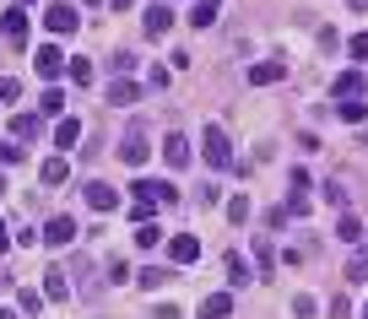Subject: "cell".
<instances>
[{
    "mask_svg": "<svg viewBox=\"0 0 368 319\" xmlns=\"http://www.w3.org/2000/svg\"><path fill=\"white\" fill-rule=\"evenodd\" d=\"M120 157L130 162V168H146V157H152V136H146V125H130V130H125Z\"/></svg>",
    "mask_w": 368,
    "mask_h": 319,
    "instance_id": "obj_1",
    "label": "cell"
},
{
    "mask_svg": "<svg viewBox=\"0 0 368 319\" xmlns=\"http://www.w3.org/2000/svg\"><path fill=\"white\" fill-rule=\"evenodd\" d=\"M201 146H206V162H211V168H227V162H233V146H227V130H222V125H206V130H201Z\"/></svg>",
    "mask_w": 368,
    "mask_h": 319,
    "instance_id": "obj_2",
    "label": "cell"
},
{
    "mask_svg": "<svg viewBox=\"0 0 368 319\" xmlns=\"http://www.w3.org/2000/svg\"><path fill=\"white\" fill-rule=\"evenodd\" d=\"M43 27H49L55 38H65V33H76V6H65V0H55V6L43 11Z\"/></svg>",
    "mask_w": 368,
    "mask_h": 319,
    "instance_id": "obj_3",
    "label": "cell"
},
{
    "mask_svg": "<svg viewBox=\"0 0 368 319\" xmlns=\"http://www.w3.org/2000/svg\"><path fill=\"white\" fill-rule=\"evenodd\" d=\"M65 65H71V55H60V49H55V43H43L38 55H33V71H38L43 81H55L65 71Z\"/></svg>",
    "mask_w": 368,
    "mask_h": 319,
    "instance_id": "obj_4",
    "label": "cell"
},
{
    "mask_svg": "<svg viewBox=\"0 0 368 319\" xmlns=\"http://www.w3.org/2000/svg\"><path fill=\"white\" fill-rule=\"evenodd\" d=\"M87 206H92V211H114V206H120V190H114V184H103V179H87Z\"/></svg>",
    "mask_w": 368,
    "mask_h": 319,
    "instance_id": "obj_5",
    "label": "cell"
},
{
    "mask_svg": "<svg viewBox=\"0 0 368 319\" xmlns=\"http://www.w3.org/2000/svg\"><path fill=\"white\" fill-rule=\"evenodd\" d=\"M0 38L6 43H27V11H22V6L0 11Z\"/></svg>",
    "mask_w": 368,
    "mask_h": 319,
    "instance_id": "obj_6",
    "label": "cell"
},
{
    "mask_svg": "<svg viewBox=\"0 0 368 319\" xmlns=\"http://www.w3.org/2000/svg\"><path fill=\"white\" fill-rule=\"evenodd\" d=\"M43 243L49 249H65V243H76V217H55L43 227Z\"/></svg>",
    "mask_w": 368,
    "mask_h": 319,
    "instance_id": "obj_7",
    "label": "cell"
},
{
    "mask_svg": "<svg viewBox=\"0 0 368 319\" xmlns=\"http://www.w3.org/2000/svg\"><path fill=\"white\" fill-rule=\"evenodd\" d=\"M136 195H152L157 206H174V200H179V190H174L168 179H136Z\"/></svg>",
    "mask_w": 368,
    "mask_h": 319,
    "instance_id": "obj_8",
    "label": "cell"
},
{
    "mask_svg": "<svg viewBox=\"0 0 368 319\" xmlns=\"http://www.w3.org/2000/svg\"><path fill=\"white\" fill-rule=\"evenodd\" d=\"M168 255H174V265H195V260H201V239H190V233H184V239L168 243Z\"/></svg>",
    "mask_w": 368,
    "mask_h": 319,
    "instance_id": "obj_9",
    "label": "cell"
},
{
    "mask_svg": "<svg viewBox=\"0 0 368 319\" xmlns=\"http://www.w3.org/2000/svg\"><path fill=\"white\" fill-rule=\"evenodd\" d=\"M287 76V65L282 60H260V65H249V81L255 87H271V81H282Z\"/></svg>",
    "mask_w": 368,
    "mask_h": 319,
    "instance_id": "obj_10",
    "label": "cell"
},
{
    "mask_svg": "<svg viewBox=\"0 0 368 319\" xmlns=\"http://www.w3.org/2000/svg\"><path fill=\"white\" fill-rule=\"evenodd\" d=\"M201 319H233V292H211L201 303Z\"/></svg>",
    "mask_w": 368,
    "mask_h": 319,
    "instance_id": "obj_11",
    "label": "cell"
},
{
    "mask_svg": "<svg viewBox=\"0 0 368 319\" xmlns=\"http://www.w3.org/2000/svg\"><path fill=\"white\" fill-rule=\"evenodd\" d=\"M363 87H368V81L358 76V71H341V76L330 81V92H336V98H363Z\"/></svg>",
    "mask_w": 368,
    "mask_h": 319,
    "instance_id": "obj_12",
    "label": "cell"
},
{
    "mask_svg": "<svg viewBox=\"0 0 368 319\" xmlns=\"http://www.w3.org/2000/svg\"><path fill=\"white\" fill-rule=\"evenodd\" d=\"M222 271H227V287H244V281H249V265H244L239 249H227V255H222Z\"/></svg>",
    "mask_w": 368,
    "mask_h": 319,
    "instance_id": "obj_13",
    "label": "cell"
},
{
    "mask_svg": "<svg viewBox=\"0 0 368 319\" xmlns=\"http://www.w3.org/2000/svg\"><path fill=\"white\" fill-rule=\"evenodd\" d=\"M163 162H168V168H184V162H190V141H184V136H168L163 141Z\"/></svg>",
    "mask_w": 368,
    "mask_h": 319,
    "instance_id": "obj_14",
    "label": "cell"
},
{
    "mask_svg": "<svg viewBox=\"0 0 368 319\" xmlns=\"http://www.w3.org/2000/svg\"><path fill=\"white\" fill-rule=\"evenodd\" d=\"M168 27H174V11H168V6H152V11H146V38H163Z\"/></svg>",
    "mask_w": 368,
    "mask_h": 319,
    "instance_id": "obj_15",
    "label": "cell"
},
{
    "mask_svg": "<svg viewBox=\"0 0 368 319\" xmlns=\"http://www.w3.org/2000/svg\"><path fill=\"white\" fill-rule=\"evenodd\" d=\"M136 98H141V87H136V81H108V103H114V108H130Z\"/></svg>",
    "mask_w": 368,
    "mask_h": 319,
    "instance_id": "obj_16",
    "label": "cell"
},
{
    "mask_svg": "<svg viewBox=\"0 0 368 319\" xmlns=\"http://www.w3.org/2000/svg\"><path fill=\"white\" fill-rule=\"evenodd\" d=\"M38 179H43V184H65V179H71V162H65V157H49V162L38 168Z\"/></svg>",
    "mask_w": 368,
    "mask_h": 319,
    "instance_id": "obj_17",
    "label": "cell"
},
{
    "mask_svg": "<svg viewBox=\"0 0 368 319\" xmlns=\"http://www.w3.org/2000/svg\"><path fill=\"white\" fill-rule=\"evenodd\" d=\"M168 281H174L168 265H141V287H146V292H157V287H168Z\"/></svg>",
    "mask_w": 368,
    "mask_h": 319,
    "instance_id": "obj_18",
    "label": "cell"
},
{
    "mask_svg": "<svg viewBox=\"0 0 368 319\" xmlns=\"http://www.w3.org/2000/svg\"><path fill=\"white\" fill-rule=\"evenodd\" d=\"M130 239L141 243V249H157V243H163V227H157V222H136V233H130Z\"/></svg>",
    "mask_w": 368,
    "mask_h": 319,
    "instance_id": "obj_19",
    "label": "cell"
},
{
    "mask_svg": "<svg viewBox=\"0 0 368 319\" xmlns=\"http://www.w3.org/2000/svg\"><path fill=\"white\" fill-rule=\"evenodd\" d=\"M336 114H341V120H347V125H363L368 103H363V98H341V103H336Z\"/></svg>",
    "mask_w": 368,
    "mask_h": 319,
    "instance_id": "obj_20",
    "label": "cell"
},
{
    "mask_svg": "<svg viewBox=\"0 0 368 319\" xmlns=\"http://www.w3.org/2000/svg\"><path fill=\"white\" fill-rule=\"evenodd\" d=\"M11 136L33 141V136H38V114H11Z\"/></svg>",
    "mask_w": 368,
    "mask_h": 319,
    "instance_id": "obj_21",
    "label": "cell"
},
{
    "mask_svg": "<svg viewBox=\"0 0 368 319\" xmlns=\"http://www.w3.org/2000/svg\"><path fill=\"white\" fill-rule=\"evenodd\" d=\"M255 260H260V271H276V249H271V239H255Z\"/></svg>",
    "mask_w": 368,
    "mask_h": 319,
    "instance_id": "obj_22",
    "label": "cell"
},
{
    "mask_svg": "<svg viewBox=\"0 0 368 319\" xmlns=\"http://www.w3.org/2000/svg\"><path fill=\"white\" fill-rule=\"evenodd\" d=\"M43 292H49L55 303H60V298H71V287H65V276H60V271H49V276H43Z\"/></svg>",
    "mask_w": 368,
    "mask_h": 319,
    "instance_id": "obj_23",
    "label": "cell"
},
{
    "mask_svg": "<svg viewBox=\"0 0 368 319\" xmlns=\"http://www.w3.org/2000/svg\"><path fill=\"white\" fill-rule=\"evenodd\" d=\"M38 103H43V114H49V120H55V114H65V92H60V87H49Z\"/></svg>",
    "mask_w": 368,
    "mask_h": 319,
    "instance_id": "obj_24",
    "label": "cell"
},
{
    "mask_svg": "<svg viewBox=\"0 0 368 319\" xmlns=\"http://www.w3.org/2000/svg\"><path fill=\"white\" fill-rule=\"evenodd\" d=\"M190 22H195V27H211V22H217V6H211V0H195Z\"/></svg>",
    "mask_w": 368,
    "mask_h": 319,
    "instance_id": "obj_25",
    "label": "cell"
},
{
    "mask_svg": "<svg viewBox=\"0 0 368 319\" xmlns=\"http://www.w3.org/2000/svg\"><path fill=\"white\" fill-rule=\"evenodd\" d=\"M336 239L358 243V239H363V222H358V217H352V211H347V217H341V227H336Z\"/></svg>",
    "mask_w": 368,
    "mask_h": 319,
    "instance_id": "obj_26",
    "label": "cell"
},
{
    "mask_svg": "<svg viewBox=\"0 0 368 319\" xmlns=\"http://www.w3.org/2000/svg\"><path fill=\"white\" fill-rule=\"evenodd\" d=\"M76 136H82V125H76V120H60V125H55V146H71Z\"/></svg>",
    "mask_w": 368,
    "mask_h": 319,
    "instance_id": "obj_27",
    "label": "cell"
},
{
    "mask_svg": "<svg viewBox=\"0 0 368 319\" xmlns=\"http://www.w3.org/2000/svg\"><path fill=\"white\" fill-rule=\"evenodd\" d=\"M65 71H71V81H76V87H87V81H92V60H71Z\"/></svg>",
    "mask_w": 368,
    "mask_h": 319,
    "instance_id": "obj_28",
    "label": "cell"
},
{
    "mask_svg": "<svg viewBox=\"0 0 368 319\" xmlns=\"http://www.w3.org/2000/svg\"><path fill=\"white\" fill-rule=\"evenodd\" d=\"M22 98V81L17 76H0V103H17Z\"/></svg>",
    "mask_w": 368,
    "mask_h": 319,
    "instance_id": "obj_29",
    "label": "cell"
},
{
    "mask_svg": "<svg viewBox=\"0 0 368 319\" xmlns=\"http://www.w3.org/2000/svg\"><path fill=\"white\" fill-rule=\"evenodd\" d=\"M244 217H249V200L233 195V200H227V222H244Z\"/></svg>",
    "mask_w": 368,
    "mask_h": 319,
    "instance_id": "obj_30",
    "label": "cell"
},
{
    "mask_svg": "<svg viewBox=\"0 0 368 319\" xmlns=\"http://www.w3.org/2000/svg\"><path fill=\"white\" fill-rule=\"evenodd\" d=\"M17 309H22V314H38L43 298H38V292H17Z\"/></svg>",
    "mask_w": 368,
    "mask_h": 319,
    "instance_id": "obj_31",
    "label": "cell"
},
{
    "mask_svg": "<svg viewBox=\"0 0 368 319\" xmlns=\"http://www.w3.org/2000/svg\"><path fill=\"white\" fill-rule=\"evenodd\" d=\"M108 71H114V76H125V71H136V55H125V49H120V55L108 60Z\"/></svg>",
    "mask_w": 368,
    "mask_h": 319,
    "instance_id": "obj_32",
    "label": "cell"
},
{
    "mask_svg": "<svg viewBox=\"0 0 368 319\" xmlns=\"http://www.w3.org/2000/svg\"><path fill=\"white\" fill-rule=\"evenodd\" d=\"M292 314H298V319H314V298H309V292H298V298H292Z\"/></svg>",
    "mask_w": 368,
    "mask_h": 319,
    "instance_id": "obj_33",
    "label": "cell"
},
{
    "mask_svg": "<svg viewBox=\"0 0 368 319\" xmlns=\"http://www.w3.org/2000/svg\"><path fill=\"white\" fill-rule=\"evenodd\" d=\"M22 162V146H11V141H6V146H0V168H17Z\"/></svg>",
    "mask_w": 368,
    "mask_h": 319,
    "instance_id": "obj_34",
    "label": "cell"
},
{
    "mask_svg": "<svg viewBox=\"0 0 368 319\" xmlns=\"http://www.w3.org/2000/svg\"><path fill=\"white\" fill-rule=\"evenodd\" d=\"M325 200H330V206H347V184L330 179V184H325Z\"/></svg>",
    "mask_w": 368,
    "mask_h": 319,
    "instance_id": "obj_35",
    "label": "cell"
},
{
    "mask_svg": "<svg viewBox=\"0 0 368 319\" xmlns=\"http://www.w3.org/2000/svg\"><path fill=\"white\" fill-rule=\"evenodd\" d=\"M347 276H352V281H363V276H368V255H352V265H347Z\"/></svg>",
    "mask_w": 368,
    "mask_h": 319,
    "instance_id": "obj_36",
    "label": "cell"
},
{
    "mask_svg": "<svg viewBox=\"0 0 368 319\" xmlns=\"http://www.w3.org/2000/svg\"><path fill=\"white\" fill-rule=\"evenodd\" d=\"M347 49H352V60H368V33H358V38H352Z\"/></svg>",
    "mask_w": 368,
    "mask_h": 319,
    "instance_id": "obj_37",
    "label": "cell"
},
{
    "mask_svg": "<svg viewBox=\"0 0 368 319\" xmlns=\"http://www.w3.org/2000/svg\"><path fill=\"white\" fill-rule=\"evenodd\" d=\"M330 319H352V298H336V303H330Z\"/></svg>",
    "mask_w": 368,
    "mask_h": 319,
    "instance_id": "obj_38",
    "label": "cell"
},
{
    "mask_svg": "<svg viewBox=\"0 0 368 319\" xmlns=\"http://www.w3.org/2000/svg\"><path fill=\"white\" fill-rule=\"evenodd\" d=\"M152 319H179V309H174V303H163V309H157Z\"/></svg>",
    "mask_w": 368,
    "mask_h": 319,
    "instance_id": "obj_39",
    "label": "cell"
},
{
    "mask_svg": "<svg viewBox=\"0 0 368 319\" xmlns=\"http://www.w3.org/2000/svg\"><path fill=\"white\" fill-rule=\"evenodd\" d=\"M130 6H136V0H114V11H130Z\"/></svg>",
    "mask_w": 368,
    "mask_h": 319,
    "instance_id": "obj_40",
    "label": "cell"
},
{
    "mask_svg": "<svg viewBox=\"0 0 368 319\" xmlns=\"http://www.w3.org/2000/svg\"><path fill=\"white\" fill-rule=\"evenodd\" d=\"M6 249H11V239H6V227H0V255H6Z\"/></svg>",
    "mask_w": 368,
    "mask_h": 319,
    "instance_id": "obj_41",
    "label": "cell"
},
{
    "mask_svg": "<svg viewBox=\"0 0 368 319\" xmlns=\"http://www.w3.org/2000/svg\"><path fill=\"white\" fill-rule=\"evenodd\" d=\"M352 11H368V0H352Z\"/></svg>",
    "mask_w": 368,
    "mask_h": 319,
    "instance_id": "obj_42",
    "label": "cell"
},
{
    "mask_svg": "<svg viewBox=\"0 0 368 319\" xmlns=\"http://www.w3.org/2000/svg\"><path fill=\"white\" fill-rule=\"evenodd\" d=\"M0 319H17V314H11V309H0Z\"/></svg>",
    "mask_w": 368,
    "mask_h": 319,
    "instance_id": "obj_43",
    "label": "cell"
},
{
    "mask_svg": "<svg viewBox=\"0 0 368 319\" xmlns=\"http://www.w3.org/2000/svg\"><path fill=\"white\" fill-rule=\"evenodd\" d=\"M87 6H103V0H87Z\"/></svg>",
    "mask_w": 368,
    "mask_h": 319,
    "instance_id": "obj_44",
    "label": "cell"
},
{
    "mask_svg": "<svg viewBox=\"0 0 368 319\" xmlns=\"http://www.w3.org/2000/svg\"><path fill=\"white\" fill-rule=\"evenodd\" d=\"M363 319H368V309H363Z\"/></svg>",
    "mask_w": 368,
    "mask_h": 319,
    "instance_id": "obj_45",
    "label": "cell"
},
{
    "mask_svg": "<svg viewBox=\"0 0 368 319\" xmlns=\"http://www.w3.org/2000/svg\"><path fill=\"white\" fill-rule=\"evenodd\" d=\"M211 6H217V0H211Z\"/></svg>",
    "mask_w": 368,
    "mask_h": 319,
    "instance_id": "obj_46",
    "label": "cell"
}]
</instances>
